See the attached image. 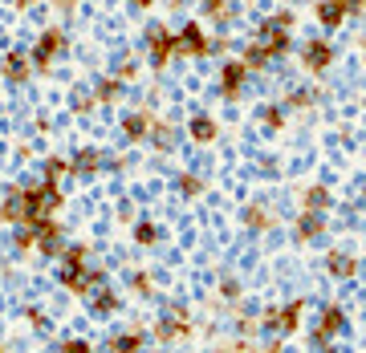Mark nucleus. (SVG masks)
Listing matches in <instances>:
<instances>
[{
    "label": "nucleus",
    "mask_w": 366,
    "mask_h": 353,
    "mask_svg": "<svg viewBox=\"0 0 366 353\" xmlns=\"http://www.w3.org/2000/svg\"><path fill=\"white\" fill-rule=\"evenodd\" d=\"M66 29H41V37L33 41V53H29V61H33V69H49L61 53H66Z\"/></svg>",
    "instance_id": "obj_1"
},
{
    "label": "nucleus",
    "mask_w": 366,
    "mask_h": 353,
    "mask_svg": "<svg viewBox=\"0 0 366 353\" xmlns=\"http://www.w3.org/2000/svg\"><path fill=\"white\" fill-rule=\"evenodd\" d=\"M66 203V195L57 191V183H37L25 191V208H29V220H53V211Z\"/></svg>",
    "instance_id": "obj_2"
},
{
    "label": "nucleus",
    "mask_w": 366,
    "mask_h": 353,
    "mask_svg": "<svg viewBox=\"0 0 366 353\" xmlns=\"http://www.w3.org/2000/svg\"><path fill=\"white\" fill-rule=\"evenodd\" d=\"M147 49H151V66L155 69H163L179 53V41H175V33L171 29H163V25H155L151 33H147Z\"/></svg>",
    "instance_id": "obj_3"
},
{
    "label": "nucleus",
    "mask_w": 366,
    "mask_h": 353,
    "mask_svg": "<svg viewBox=\"0 0 366 353\" xmlns=\"http://www.w3.org/2000/svg\"><path fill=\"white\" fill-rule=\"evenodd\" d=\"M244 78H249V66L244 61H224V69H220V98L224 102H236L240 98Z\"/></svg>",
    "instance_id": "obj_4"
},
{
    "label": "nucleus",
    "mask_w": 366,
    "mask_h": 353,
    "mask_svg": "<svg viewBox=\"0 0 366 353\" xmlns=\"http://www.w3.org/2000/svg\"><path fill=\"white\" fill-rule=\"evenodd\" d=\"M33 235H37V252L41 256H57L61 252V223L53 220H29Z\"/></svg>",
    "instance_id": "obj_5"
},
{
    "label": "nucleus",
    "mask_w": 366,
    "mask_h": 353,
    "mask_svg": "<svg viewBox=\"0 0 366 353\" xmlns=\"http://www.w3.org/2000/svg\"><path fill=\"white\" fill-rule=\"evenodd\" d=\"M175 41H179V53H187V57H208L212 53V41L204 33V25H183L175 33Z\"/></svg>",
    "instance_id": "obj_6"
},
{
    "label": "nucleus",
    "mask_w": 366,
    "mask_h": 353,
    "mask_svg": "<svg viewBox=\"0 0 366 353\" xmlns=\"http://www.w3.org/2000/svg\"><path fill=\"white\" fill-rule=\"evenodd\" d=\"M0 220L4 223H29V208H25V187H9L4 199H0Z\"/></svg>",
    "instance_id": "obj_7"
},
{
    "label": "nucleus",
    "mask_w": 366,
    "mask_h": 353,
    "mask_svg": "<svg viewBox=\"0 0 366 353\" xmlns=\"http://www.w3.org/2000/svg\"><path fill=\"white\" fill-rule=\"evenodd\" d=\"M257 45H264V49H269V57H285L289 53V45H293V41H289V29H281V25H273V21H264L261 25V33H257Z\"/></svg>",
    "instance_id": "obj_8"
},
{
    "label": "nucleus",
    "mask_w": 366,
    "mask_h": 353,
    "mask_svg": "<svg viewBox=\"0 0 366 353\" xmlns=\"http://www.w3.org/2000/svg\"><path fill=\"white\" fill-rule=\"evenodd\" d=\"M301 61H305V69H314V73H322V69H330V61H334V45L322 37L305 41V49H301Z\"/></svg>",
    "instance_id": "obj_9"
},
{
    "label": "nucleus",
    "mask_w": 366,
    "mask_h": 353,
    "mask_svg": "<svg viewBox=\"0 0 366 353\" xmlns=\"http://www.w3.org/2000/svg\"><path fill=\"white\" fill-rule=\"evenodd\" d=\"M29 73H33V61H29L25 53H9V57L0 61V78L9 81V86H25Z\"/></svg>",
    "instance_id": "obj_10"
},
{
    "label": "nucleus",
    "mask_w": 366,
    "mask_h": 353,
    "mask_svg": "<svg viewBox=\"0 0 366 353\" xmlns=\"http://www.w3.org/2000/svg\"><path fill=\"white\" fill-rule=\"evenodd\" d=\"M187 333H192V325H187V313H183V309H171V313L155 325L159 341H179V337H187Z\"/></svg>",
    "instance_id": "obj_11"
},
{
    "label": "nucleus",
    "mask_w": 366,
    "mask_h": 353,
    "mask_svg": "<svg viewBox=\"0 0 366 353\" xmlns=\"http://www.w3.org/2000/svg\"><path fill=\"white\" fill-rule=\"evenodd\" d=\"M346 13H350V0H322V4H317V25L338 29L342 21H346Z\"/></svg>",
    "instance_id": "obj_12"
},
{
    "label": "nucleus",
    "mask_w": 366,
    "mask_h": 353,
    "mask_svg": "<svg viewBox=\"0 0 366 353\" xmlns=\"http://www.w3.org/2000/svg\"><path fill=\"white\" fill-rule=\"evenodd\" d=\"M342 329H346V313H342L338 305H322L314 333H322V337H334V333H342Z\"/></svg>",
    "instance_id": "obj_13"
},
{
    "label": "nucleus",
    "mask_w": 366,
    "mask_h": 353,
    "mask_svg": "<svg viewBox=\"0 0 366 353\" xmlns=\"http://www.w3.org/2000/svg\"><path fill=\"white\" fill-rule=\"evenodd\" d=\"M322 232H326V220H322L317 211H305V215L297 220V227H293V235H297L301 244H310V240H317Z\"/></svg>",
    "instance_id": "obj_14"
},
{
    "label": "nucleus",
    "mask_w": 366,
    "mask_h": 353,
    "mask_svg": "<svg viewBox=\"0 0 366 353\" xmlns=\"http://www.w3.org/2000/svg\"><path fill=\"white\" fill-rule=\"evenodd\" d=\"M326 268H330V276H338V280H350V276L358 272V260H354L350 252H330V256H326Z\"/></svg>",
    "instance_id": "obj_15"
},
{
    "label": "nucleus",
    "mask_w": 366,
    "mask_h": 353,
    "mask_svg": "<svg viewBox=\"0 0 366 353\" xmlns=\"http://www.w3.org/2000/svg\"><path fill=\"white\" fill-rule=\"evenodd\" d=\"M301 309H305V301H289L285 309H277V333H297Z\"/></svg>",
    "instance_id": "obj_16"
},
{
    "label": "nucleus",
    "mask_w": 366,
    "mask_h": 353,
    "mask_svg": "<svg viewBox=\"0 0 366 353\" xmlns=\"http://www.w3.org/2000/svg\"><path fill=\"white\" fill-rule=\"evenodd\" d=\"M106 353H143V333H139V329H131V333H118V337H110Z\"/></svg>",
    "instance_id": "obj_17"
},
{
    "label": "nucleus",
    "mask_w": 366,
    "mask_h": 353,
    "mask_svg": "<svg viewBox=\"0 0 366 353\" xmlns=\"http://www.w3.org/2000/svg\"><path fill=\"white\" fill-rule=\"evenodd\" d=\"M122 134H127L131 143L151 138V118H147V114H127V118H122Z\"/></svg>",
    "instance_id": "obj_18"
},
{
    "label": "nucleus",
    "mask_w": 366,
    "mask_h": 353,
    "mask_svg": "<svg viewBox=\"0 0 366 353\" xmlns=\"http://www.w3.org/2000/svg\"><path fill=\"white\" fill-rule=\"evenodd\" d=\"M69 170L74 175H94V170H102V155L98 150H78L74 163H69Z\"/></svg>",
    "instance_id": "obj_19"
},
{
    "label": "nucleus",
    "mask_w": 366,
    "mask_h": 353,
    "mask_svg": "<svg viewBox=\"0 0 366 353\" xmlns=\"http://www.w3.org/2000/svg\"><path fill=\"white\" fill-rule=\"evenodd\" d=\"M90 309L98 317H110V313H118V292H110V288H98L90 297Z\"/></svg>",
    "instance_id": "obj_20"
},
{
    "label": "nucleus",
    "mask_w": 366,
    "mask_h": 353,
    "mask_svg": "<svg viewBox=\"0 0 366 353\" xmlns=\"http://www.w3.org/2000/svg\"><path fill=\"white\" fill-rule=\"evenodd\" d=\"M187 134H192L196 143H212V138H216V122H212L208 114H196L192 118V126H187Z\"/></svg>",
    "instance_id": "obj_21"
},
{
    "label": "nucleus",
    "mask_w": 366,
    "mask_h": 353,
    "mask_svg": "<svg viewBox=\"0 0 366 353\" xmlns=\"http://www.w3.org/2000/svg\"><path fill=\"white\" fill-rule=\"evenodd\" d=\"M244 223H249V232H264V227H273V215H269V208L252 203V208H244Z\"/></svg>",
    "instance_id": "obj_22"
},
{
    "label": "nucleus",
    "mask_w": 366,
    "mask_h": 353,
    "mask_svg": "<svg viewBox=\"0 0 366 353\" xmlns=\"http://www.w3.org/2000/svg\"><path fill=\"white\" fill-rule=\"evenodd\" d=\"M151 143H155L159 150H171V146H175V126H171V122H155V126H151Z\"/></svg>",
    "instance_id": "obj_23"
},
{
    "label": "nucleus",
    "mask_w": 366,
    "mask_h": 353,
    "mask_svg": "<svg viewBox=\"0 0 366 353\" xmlns=\"http://www.w3.org/2000/svg\"><path fill=\"white\" fill-rule=\"evenodd\" d=\"M204 16L216 21V25H224L232 16V0H204Z\"/></svg>",
    "instance_id": "obj_24"
},
{
    "label": "nucleus",
    "mask_w": 366,
    "mask_h": 353,
    "mask_svg": "<svg viewBox=\"0 0 366 353\" xmlns=\"http://www.w3.org/2000/svg\"><path fill=\"white\" fill-rule=\"evenodd\" d=\"M269 61H273V57H269V49H264V45H257V41L244 49V66H249V69H264Z\"/></svg>",
    "instance_id": "obj_25"
},
{
    "label": "nucleus",
    "mask_w": 366,
    "mask_h": 353,
    "mask_svg": "<svg viewBox=\"0 0 366 353\" xmlns=\"http://www.w3.org/2000/svg\"><path fill=\"white\" fill-rule=\"evenodd\" d=\"M86 256H90V248L86 244H74V248L61 252V268H86Z\"/></svg>",
    "instance_id": "obj_26"
},
{
    "label": "nucleus",
    "mask_w": 366,
    "mask_h": 353,
    "mask_svg": "<svg viewBox=\"0 0 366 353\" xmlns=\"http://www.w3.org/2000/svg\"><path fill=\"white\" fill-rule=\"evenodd\" d=\"M261 126L264 131H281V122H285V110H281V106H261Z\"/></svg>",
    "instance_id": "obj_27"
},
{
    "label": "nucleus",
    "mask_w": 366,
    "mask_h": 353,
    "mask_svg": "<svg viewBox=\"0 0 366 353\" xmlns=\"http://www.w3.org/2000/svg\"><path fill=\"white\" fill-rule=\"evenodd\" d=\"M305 208L310 211H326L330 208V191L326 187H310V191H305Z\"/></svg>",
    "instance_id": "obj_28"
},
{
    "label": "nucleus",
    "mask_w": 366,
    "mask_h": 353,
    "mask_svg": "<svg viewBox=\"0 0 366 353\" xmlns=\"http://www.w3.org/2000/svg\"><path fill=\"white\" fill-rule=\"evenodd\" d=\"M118 90H122L118 78H102V81H98V90H94V102H114Z\"/></svg>",
    "instance_id": "obj_29"
},
{
    "label": "nucleus",
    "mask_w": 366,
    "mask_h": 353,
    "mask_svg": "<svg viewBox=\"0 0 366 353\" xmlns=\"http://www.w3.org/2000/svg\"><path fill=\"white\" fill-rule=\"evenodd\" d=\"M61 175H69V163H66V158H45V183H57Z\"/></svg>",
    "instance_id": "obj_30"
},
{
    "label": "nucleus",
    "mask_w": 366,
    "mask_h": 353,
    "mask_svg": "<svg viewBox=\"0 0 366 353\" xmlns=\"http://www.w3.org/2000/svg\"><path fill=\"white\" fill-rule=\"evenodd\" d=\"M179 191L187 199H196L199 191H204V179H199V175H179Z\"/></svg>",
    "instance_id": "obj_31"
},
{
    "label": "nucleus",
    "mask_w": 366,
    "mask_h": 353,
    "mask_svg": "<svg viewBox=\"0 0 366 353\" xmlns=\"http://www.w3.org/2000/svg\"><path fill=\"white\" fill-rule=\"evenodd\" d=\"M155 240H159L155 223H134V244H155Z\"/></svg>",
    "instance_id": "obj_32"
},
{
    "label": "nucleus",
    "mask_w": 366,
    "mask_h": 353,
    "mask_svg": "<svg viewBox=\"0 0 366 353\" xmlns=\"http://www.w3.org/2000/svg\"><path fill=\"white\" fill-rule=\"evenodd\" d=\"M131 292H139V297H151V276H147V272H131Z\"/></svg>",
    "instance_id": "obj_33"
},
{
    "label": "nucleus",
    "mask_w": 366,
    "mask_h": 353,
    "mask_svg": "<svg viewBox=\"0 0 366 353\" xmlns=\"http://www.w3.org/2000/svg\"><path fill=\"white\" fill-rule=\"evenodd\" d=\"M57 353H94V345L90 341H81V337H69V341H61V349Z\"/></svg>",
    "instance_id": "obj_34"
},
{
    "label": "nucleus",
    "mask_w": 366,
    "mask_h": 353,
    "mask_svg": "<svg viewBox=\"0 0 366 353\" xmlns=\"http://www.w3.org/2000/svg\"><path fill=\"white\" fill-rule=\"evenodd\" d=\"M25 321H29V325H33V329H45V325H49V321H45V313H41V309H25Z\"/></svg>",
    "instance_id": "obj_35"
},
{
    "label": "nucleus",
    "mask_w": 366,
    "mask_h": 353,
    "mask_svg": "<svg viewBox=\"0 0 366 353\" xmlns=\"http://www.w3.org/2000/svg\"><path fill=\"white\" fill-rule=\"evenodd\" d=\"M314 98H310V90H293V98H289V106H310Z\"/></svg>",
    "instance_id": "obj_36"
},
{
    "label": "nucleus",
    "mask_w": 366,
    "mask_h": 353,
    "mask_svg": "<svg viewBox=\"0 0 366 353\" xmlns=\"http://www.w3.org/2000/svg\"><path fill=\"white\" fill-rule=\"evenodd\" d=\"M122 78H134V61H122V66H118V81Z\"/></svg>",
    "instance_id": "obj_37"
},
{
    "label": "nucleus",
    "mask_w": 366,
    "mask_h": 353,
    "mask_svg": "<svg viewBox=\"0 0 366 353\" xmlns=\"http://www.w3.org/2000/svg\"><path fill=\"white\" fill-rule=\"evenodd\" d=\"M220 292H224V297H236V292H240V285H236V280H224Z\"/></svg>",
    "instance_id": "obj_38"
},
{
    "label": "nucleus",
    "mask_w": 366,
    "mask_h": 353,
    "mask_svg": "<svg viewBox=\"0 0 366 353\" xmlns=\"http://www.w3.org/2000/svg\"><path fill=\"white\" fill-rule=\"evenodd\" d=\"M53 4H57V9H61V13H69V9H74V4H78V0H53Z\"/></svg>",
    "instance_id": "obj_39"
},
{
    "label": "nucleus",
    "mask_w": 366,
    "mask_h": 353,
    "mask_svg": "<svg viewBox=\"0 0 366 353\" xmlns=\"http://www.w3.org/2000/svg\"><path fill=\"white\" fill-rule=\"evenodd\" d=\"M261 353H281V341H269V345H264Z\"/></svg>",
    "instance_id": "obj_40"
},
{
    "label": "nucleus",
    "mask_w": 366,
    "mask_h": 353,
    "mask_svg": "<svg viewBox=\"0 0 366 353\" xmlns=\"http://www.w3.org/2000/svg\"><path fill=\"white\" fill-rule=\"evenodd\" d=\"M134 9H151V0H131Z\"/></svg>",
    "instance_id": "obj_41"
},
{
    "label": "nucleus",
    "mask_w": 366,
    "mask_h": 353,
    "mask_svg": "<svg viewBox=\"0 0 366 353\" xmlns=\"http://www.w3.org/2000/svg\"><path fill=\"white\" fill-rule=\"evenodd\" d=\"M16 9H29V4H37V0H13Z\"/></svg>",
    "instance_id": "obj_42"
},
{
    "label": "nucleus",
    "mask_w": 366,
    "mask_h": 353,
    "mask_svg": "<svg viewBox=\"0 0 366 353\" xmlns=\"http://www.w3.org/2000/svg\"><path fill=\"white\" fill-rule=\"evenodd\" d=\"M0 353H4V345H0Z\"/></svg>",
    "instance_id": "obj_43"
},
{
    "label": "nucleus",
    "mask_w": 366,
    "mask_h": 353,
    "mask_svg": "<svg viewBox=\"0 0 366 353\" xmlns=\"http://www.w3.org/2000/svg\"><path fill=\"white\" fill-rule=\"evenodd\" d=\"M159 353H163V349H159Z\"/></svg>",
    "instance_id": "obj_44"
}]
</instances>
